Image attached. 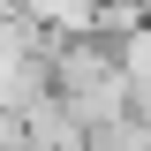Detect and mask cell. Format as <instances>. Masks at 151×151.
Listing matches in <instances>:
<instances>
[{
    "label": "cell",
    "instance_id": "1",
    "mask_svg": "<svg viewBox=\"0 0 151 151\" xmlns=\"http://www.w3.org/2000/svg\"><path fill=\"white\" fill-rule=\"evenodd\" d=\"M136 15H144V30H151V0H136Z\"/></svg>",
    "mask_w": 151,
    "mask_h": 151
}]
</instances>
